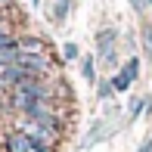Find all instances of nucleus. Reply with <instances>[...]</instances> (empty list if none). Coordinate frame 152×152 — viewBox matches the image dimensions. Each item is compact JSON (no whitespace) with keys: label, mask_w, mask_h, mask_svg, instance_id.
I'll return each mask as SVG.
<instances>
[{"label":"nucleus","mask_w":152,"mask_h":152,"mask_svg":"<svg viewBox=\"0 0 152 152\" xmlns=\"http://www.w3.org/2000/svg\"><path fill=\"white\" fill-rule=\"evenodd\" d=\"M12 6H16V0H0V10H3V12L12 10Z\"/></svg>","instance_id":"nucleus-15"},{"label":"nucleus","mask_w":152,"mask_h":152,"mask_svg":"<svg viewBox=\"0 0 152 152\" xmlns=\"http://www.w3.org/2000/svg\"><path fill=\"white\" fill-rule=\"evenodd\" d=\"M143 109H146V99H134L130 102V121H137L143 115Z\"/></svg>","instance_id":"nucleus-12"},{"label":"nucleus","mask_w":152,"mask_h":152,"mask_svg":"<svg viewBox=\"0 0 152 152\" xmlns=\"http://www.w3.org/2000/svg\"><path fill=\"white\" fill-rule=\"evenodd\" d=\"M146 6H149V10H152V0H146Z\"/></svg>","instance_id":"nucleus-17"},{"label":"nucleus","mask_w":152,"mask_h":152,"mask_svg":"<svg viewBox=\"0 0 152 152\" xmlns=\"http://www.w3.org/2000/svg\"><path fill=\"white\" fill-rule=\"evenodd\" d=\"M96 93H99V99H109V96L115 93V87H112V81H99V87H96Z\"/></svg>","instance_id":"nucleus-13"},{"label":"nucleus","mask_w":152,"mask_h":152,"mask_svg":"<svg viewBox=\"0 0 152 152\" xmlns=\"http://www.w3.org/2000/svg\"><path fill=\"white\" fill-rule=\"evenodd\" d=\"M130 6H134V10H143V6H146V0H130Z\"/></svg>","instance_id":"nucleus-16"},{"label":"nucleus","mask_w":152,"mask_h":152,"mask_svg":"<svg viewBox=\"0 0 152 152\" xmlns=\"http://www.w3.org/2000/svg\"><path fill=\"white\" fill-rule=\"evenodd\" d=\"M99 65H102V68H115V65H118V50L99 53Z\"/></svg>","instance_id":"nucleus-9"},{"label":"nucleus","mask_w":152,"mask_h":152,"mask_svg":"<svg viewBox=\"0 0 152 152\" xmlns=\"http://www.w3.org/2000/svg\"><path fill=\"white\" fill-rule=\"evenodd\" d=\"M10 44H16V34H12V28H10L6 22H0V50L10 47Z\"/></svg>","instance_id":"nucleus-8"},{"label":"nucleus","mask_w":152,"mask_h":152,"mask_svg":"<svg viewBox=\"0 0 152 152\" xmlns=\"http://www.w3.org/2000/svg\"><path fill=\"white\" fill-rule=\"evenodd\" d=\"M140 78V59H127V65L121 68L118 75L112 78V87H115V93H124L134 81Z\"/></svg>","instance_id":"nucleus-2"},{"label":"nucleus","mask_w":152,"mask_h":152,"mask_svg":"<svg viewBox=\"0 0 152 152\" xmlns=\"http://www.w3.org/2000/svg\"><path fill=\"white\" fill-rule=\"evenodd\" d=\"M62 59H65V62H75V59H81V50H78V44H65V47H62Z\"/></svg>","instance_id":"nucleus-11"},{"label":"nucleus","mask_w":152,"mask_h":152,"mask_svg":"<svg viewBox=\"0 0 152 152\" xmlns=\"http://www.w3.org/2000/svg\"><path fill=\"white\" fill-rule=\"evenodd\" d=\"M16 65L25 72V78H34V81H44L47 75L53 72V62H50V56H25V53H22Z\"/></svg>","instance_id":"nucleus-1"},{"label":"nucleus","mask_w":152,"mask_h":152,"mask_svg":"<svg viewBox=\"0 0 152 152\" xmlns=\"http://www.w3.org/2000/svg\"><path fill=\"white\" fill-rule=\"evenodd\" d=\"M6 152H31L34 146H31V137L28 134H22V130H12L10 137H6Z\"/></svg>","instance_id":"nucleus-3"},{"label":"nucleus","mask_w":152,"mask_h":152,"mask_svg":"<svg viewBox=\"0 0 152 152\" xmlns=\"http://www.w3.org/2000/svg\"><path fill=\"white\" fill-rule=\"evenodd\" d=\"M19 50L25 56H47V44L37 37H19Z\"/></svg>","instance_id":"nucleus-5"},{"label":"nucleus","mask_w":152,"mask_h":152,"mask_svg":"<svg viewBox=\"0 0 152 152\" xmlns=\"http://www.w3.org/2000/svg\"><path fill=\"white\" fill-rule=\"evenodd\" d=\"M140 34H143V50L149 53V62H152V25L146 22V25H143V31H140Z\"/></svg>","instance_id":"nucleus-10"},{"label":"nucleus","mask_w":152,"mask_h":152,"mask_svg":"<svg viewBox=\"0 0 152 152\" xmlns=\"http://www.w3.org/2000/svg\"><path fill=\"white\" fill-rule=\"evenodd\" d=\"M68 6H72V0H56V6H53V22L62 25L68 19Z\"/></svg>","instance_id":"nucleus-7"},{"label":"nucleus","mask_w":152,"mask_h":152,"mask_svg":"<svg viewBox=\"0 0 152 152\" xmlns=\"http://www.w3.org/2000/svg\"><path fill=\"white\" fill-rule=\"evenodd\" d=\"M115 44H118V28H102L99 34H96V50L99 53L115 50Z\"/></svg>","instance_id":"nucleus-4"},{"label":"nucleus","mask_w":152,"mask_h":152,"mask_svg":"<svg viewBox=\"0 0 152 152\" xmlns=\"http://www.w3.org/2000/svg\"><path fill=\"white\" fill-rule=\"evenodd\" d=\"M81 75L87 84H96V56H81Z\"/></svg>","instance_id":"nucleus-6"},{"label":"nucleus","mask_w":152,"mask_h":152,"mask_svg":"<svg viewBox=\"0 0 152 152\" xmlns=\"http://www.w3.org/2000/svg\"><path fill=\"white\" fill-rule=\"evenodd\" d=\"M137 152H152V137H149V140H143V146L137 149Z\"/></svg>","instance_id":"nucleus-14"}]
</instances>
